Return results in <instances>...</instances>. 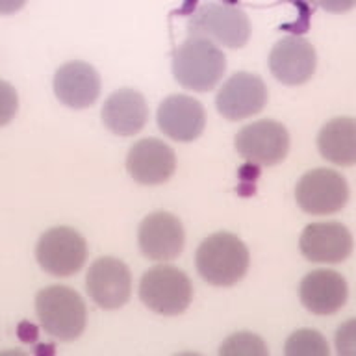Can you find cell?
<instances>
[{
  "label": "cell",
  "instance_id": "cell-1",
  "mask_svg": "<svg viewBox=\"0 0 356 356\" xmlns=\"http://www.w3.org/2000/svg\"><path fill=\"white\" fill-rule=\"evenodd\" d=\"M247 245L230 232H217L206 238L197 249V271L211 286H234L249 269Z\"/></svg>",
  "mask_w": 356,
  "mask_h": 356
},
{
  "label": "cell",
  "instance_id": "cell-2",
  "mask_svg": "<svg viewBox=\"0 0 356 356\" xmlns=\"http://www.w3.org/2000/svg\"><path fill=\"white\" fill-rule=\"evenodd\" d=\"M227 69L222 50L210 39L191 35L184 41L172 56V74L186 89L199 93L210 91L219 83Z\"/></svg>",
  "mask_w": 356,
  "mask_h": 356
},
{
  "label": "cell",
  "instance_id": "cell-3",
  "mask_svg": "<svg viewBox=\"0 0 356 356\" xmlns=\"http://www.w3.org/2000/svg\"><path fill=\"white\" fill-rule=\"evenodd\" d=\"M35 314L44 332L61 341L76 339L88 321L82 297L67 286L41 289L35 297Z\"/></svg>",
  "mask_w": 356,
  "mask_h": 356
},
{
  "label": "cell",
  "instance_id": "cell-4",
  "mask_svg": "<svg viewBox=\"0 0 356 356\" xmlns=\"http://www.w3.org/2000/svg\"><path fill=\"white\" fill-rule=\"evenodd\" d=\"M143 305L160 316H178L188 310L193 299V286L184 271L172 266L152 267L139 282Z\"/></svg>",
  "mask_w": 356,
  "mask_h": 356
},
{
  "label": "cell",
  "instance_id": "cell-5",
  "mask_svg": "<svg viewBox=\"0 0 356 356\" xmlns=\"http://www.w3.org/2000/svg\"><path fill=\"white\" fill-rule=\"evenodd\" d=\"M189 32L197 38L210 39L211 43L222 44L228 49H239L249 41L250 22L243 10L210 2L195 13Z\"/></svg>",
  "mask_w": 356,
  "mask_h": 356
},
{
  "label": "cell",
  "instance_id": "cell-6",
  "mask_svg": "<svg viewBox=\"0 0 356 356\" xmlns=\"http://www.w3.org/2000/svg\"><path fill=\"white\" fill-rule=\"evenodd\" d=\"M35 258L44 271L54 277H71L78 273L88 258V245L74 228H50L39 238Z\"/></svg>",
  "mask_w": 356,
  "mask_h": 356
},
{
  "label": "cell",
  "instance_id": "cell-7",
  "mask_svg": "<svg viewBox=\"0 0 356 356\" xmlns=\"http://www.w3.org/2000/svg\"><path fill=\"white\" fill-rule=\"evenodd\" d=\"M295 197L306 213L327 216L343 208L349 199V186L345 178L332 169H314L300 178Z\"/></svg>",
  "mask_w": 356,
  "mask_h": 356
},
{
  "label": "cell",
  "instance_id": "cell-8",
  "mask_svg": "<svg viewBox=\"0 0 356 356\" xmlns=\"http://www.w3.org/2000/svg\"><path fill=\"white\" fill-rule=\"evenodd\" d=\"M236 150L256 165H277L289 150V134L277 121H256L236 136Z\"/></svg>",
  "mask_w": 356,
  "mask_h": 356
},
{
  "label": "cell",
  "instance_id": "cell-9",
  "mask_svg": "<svg viewBox=\"0 0 356 356\" xmlns=\"http://www.w3.org/2000/svg\"><path fill=\"white\" fill-rule=\"evenodd\" d=\"M86 288L95 305L104 310H117L132 295V275L124 261L106 256L89 267Z\"/></svg>",
  "mask_w": 356,
  "mask_h": 356
},
{
  "label": "cell",
  "instance_id": "cell-10",
  "mask_svg": "<svg viewBox=\"0 0 356 356\" xmlns=\"http://www.w3.org/2000/svg\"><path fill=\"white\" fill-rule=\"evenodd\" d=\"M267 104L264 80L250 72H236L222 83L216 99L217 111L228 121H239L256 115Z\"/></svg>",
  "mask_w": 356,
  "mask_h": 356
},
{
  "label": "cell",
  "instance_id": "cell-11",
  "mask_svg": "<svg viewBox=\"0 0 356 356\" xmlns=\"http://www.w3.org/2000/svg\"><path fill=\"white\" fill-rule=\"evenodd\" d=\"M139 249L149 260L169 261L184 249V228L178 217L167 211L150 213L139 225Z\"/></svg>",
  "mask_w": 356,
  "mask_h": 356
},
{
  "label": "cell",
  "instance_id": "cell-12",
  "mask_svg": "<svg viewBox=\"0 0 356 356\" xmlns=\"http://www.w3.org/2000/svg\"><path fill=\"white\" fill-rule=\"evenodd\" d=\"M316 49L306 39L289 35L280 39L269 54V69L278 82L286 86H300L316 72Z\"/></svg>",
  "mask_w": 356,
  "mask_h": 356
},
{
  "label": "cell",
  "instance_id": "cell-13",
  "mask_svg": "<svg viewBox=\"0 0 356 356\" xmlns=\"http://www.w3.org/2000/svg\"><path fill=\"white\" fill-rule=\"evenodd\" d=\"M130 177L145 186L167 182L177 169V156L167 143L156 138L139 139L127 156Z\"/></svg>",
  "mask_w": 356,
  "mask_h": 356
},
{
  "label": "cell",
  "instance_id": "cell-14",
  "mask_svg": "<svg viewBox=\"0 0 356 356\" xmlns=\"http://www.w3.org/2000/svg\"><path fill=\"white\" fill-rule=\"evenodd\" d=\"M306 260L316 264H339L353 252V236L341 222H312L299 241Z\"/></svg>",
  "mask_w": 356,
  "mask_h": 356
},
{
  "label": "cell",
  "instance_id": "cell-15",
  "mask_svg": "<svg viewBox=\"0 0 356 356\" xmlns=\"http://www.w3.org/2000/svg\"><path fill=\"white\" fill-rule=\"evenodd\" d=\"M158 127L175 141H193L206 127V111L188 95H171L158 108Z\"/></svg>",
  "mask_w": 356,
  "mask_h": 356
},
{
  "label": "cell",
  "instance_id": "cell-16",
  "mask_svg": "<svg viewBox=\"0 0 356 356\" xmlns=\"http://www.w3.org/2000/svg\"><path fill=\"white\" fill-rule=\"evenodd\" d=\"M54 93L67 108H89L100 95L99 72L86 61H69L56 71Z\"/></svg>",
  "mask_w": 356,
  "mask_h": 356
},
{
  "label": "cell",
  "instance_id": "cell-17",
  "mask_svg": "<svg viewBox=\"0 0 356 356\" xmlns=\"http://www.w3.org/2000/svg\"><path fill=\"white\" fill-rule=\"evenodd\" d=\"M347 295L349 289L345 278L330 269L312 271L302 278L299 288L302 306L317 316L336 314L347 302Z\"/></svg>",
  "mask_w": 356,
  "mask_h": 356
},
{
  "label": "cell",
  "instance_id": "cell-18",
  "mask_svg": "<svg viewBox=\"0 0 356 356\" xmlns=\"http://www.w3.org/2000/svg\"><path fill=\"white\" fill-rule=\"evenodd\" d=\"M149 119V106L136 89L124 88L111 93L102 106V122L117 136H134L143 130Z\"/></svg>",
  "mask_w": 356,
  "mask_h": 356
},
{
  "label": "cell",
  "instance_id": "cell-19",
  "mask_svg": "<svg viewBox=\"0 0 356 356\" xmlns=\"http://www.w3.org/2000/svg\"><path fill=\"white\" fill-rule=\"evenodd\" d=\"M317 147L325 160L336 165L356 163V119L338 117L328 121L317 136Z\"/></svg>",
  "mask_w": 356,
  "mask_h": 356
},
{
  "label": "cell",
  "instance_id": "cell-20",
  "mask_svg": "<svg viewBox=\"0 0 356 356\" xmlns=\"http://www.w3.org/2000/svg\"><path fill=\"white\" fill-rule=\"evenodd\" d=\"M286 355L288 356H327V339L316 330H297L286 341Z\"/></svg>",
  "mask_w": 356,
  "mask_h": 356
},
{
  "label": "cell",
  "instance_id": "cell-21",
  "mask_svg": "<svg viewBox=\"0 0 356 356\" xmlns=\"http://www.w3.org/2000/svg\"><path fill=\"white\" fill-rule=\"evenodd\" d=\"M221 355H245V356H266L267 347L256 334L239 332L234 334L221 345Z\"/></svg>",
  "mask_w": 356,
  "mask_h": 356
},
{
  "label": "cell",
  "instance_id": "cell-22",
  "mask_svg": "<svg viewBox=\"0 0 356 356\" xmlns=\"http://www.w3.org/2000/svg\"><path fill=\"white\" fill-rule=\"evenodd\" d=\"M19 110V97L11 83L0 80V127H6Z\"/></svg>",
  "mask_w": 356,
  "mask_h": 356
},
{
  "label": "cell",
  "instance_id": "cell-23",
  "mask_svg": "<svg viewBox=\"0 0 356 356\" xmlns=\"http://www.w3.org/2000/svg\"><path fill=\"white\" fill-rule=\"evenodd\" d=\"M336 350L341 356H356V319H349L338 328Z\"/></svg>",
  "mask_w": 356,
  "mask_h": 356
},
{
  "label": "cell",
  "instance_id": "cell-24",
  "mask_svg": "<svg viewBox=\"0 0 356 356\" xmlns=\"http://www.w3.org/2000/svg\"><path fill=\"white\" fill-rule=\"evenodd\" d=\"M316 2L328 13H345L356 6V0H316Z\"/></svg>",
  "mask_w": 356,
  "mask_h": 356
},
{
  "label": "cell",
  "instance_id": "cell-25",
  "mask_svg": "<svg viewBox=\"0 0 356 356\" xmlns=\"http://www.w3.org/2000/svg\"><path fill=\"white\" fill-rule=\"evenodd\" d=\"M26 4V0H0V15H11Z\"/></svg>",
  "mask_w": 356,
  "mask_h": 356
}]
</instances>
